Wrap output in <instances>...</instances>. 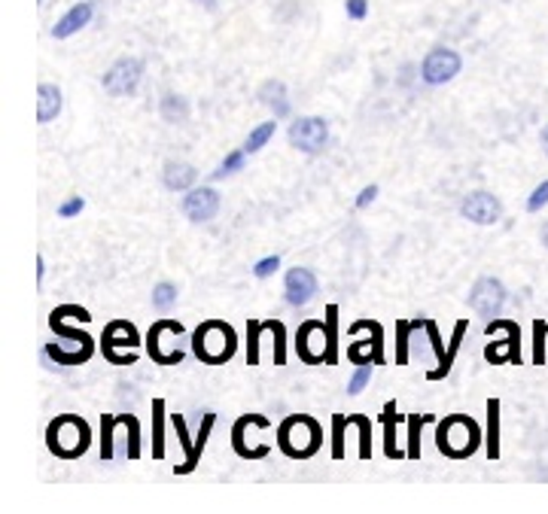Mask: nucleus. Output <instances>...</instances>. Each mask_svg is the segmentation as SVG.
<instances>
[{"mask_svg":"<svg viewBox=\"0 0 548 514\" xmlns=\"http://www.w3.org/2000/svg\"><path fill=\"white\" fill-rule=\"evenodd\" d=\"M324 445V427L308 414H289L278 427V447L289 460H311Z\"/></svg>","mask_w":548,"mask_h":514,"instance_id":"1","label":"nucleus"},{"mask_svg":"<svg viewBox=\"0 0 548 514\" xmlns=\"http://www.w3.org/2000/svg\"><path fill=\"white\" fill-rule=\"evenodd\" d=\"M192 353L207 365H223L238 353V335L235 329L223 320H205L192 332Z\"/></svg>","mask_w":548,"mask_h":514,"instance_id":"2","label":"nucleus"},{"mask_svg":"<svg viewBox=\"0 0 548 514\" xmlns=\"http://www.w3.org/2000/svg\"><path fill=\"white\" fill-rule=\"evenodd\" d=\"M88 445H92V429L77 414H59L46 427V447L61 460H79L88 451Z\"/></svg>","mask_w":548,"mask_h":514,"instance_id":"3","label":"nucleus"},{"mask_svg":"<svg viewBox=\"0 0 548 514\" xmlns=\"http://www.w3.org/2000/svg\"><path fill=\"white\" fill-rule=\"evenodd\" d=\"M481 427L466 414H451L436 423V447L451 460H466L479 451Z\"/></svg>","mask_w":548,"mask_h":514,"instance_id":"4","label":"nucleus"},{"mask_svg":"<svg viewBox=\"0 0 548 514\" xmlns=\"http://www.w3.org/2000/svg\"><path fill=\"white\" fill-rule=\"evenodd\" d=\"M137 347H141V335H137L134 323H128V320H113V323L104 326L101 353L113 365H132L137 359L132 350H137Z\"/></svg>","mask_w":548,"mask_h":514,"instance_id":"5","label":"nucleus"},{"mask_svg":"<svg viewBox=\"0 0 548 514\" xmlns=\"http://www.w3.org/2000/svg\"><path fill=\"white\" fill-rule=\"evenodd\" d=\"M289 147L305 152V156H320L329 143V122L324 116H299L289 122Z\"/></svg>","mask_w":548,"mask_h":514,"instance_id":"6","label":"nucleus"},{"mask_svg":"<svg viewBox=\"0 0 548 514\" xmlns=\"http://www.w3.org/2000/svg\"><path fill=\"white\" fill-rule=\"evenodd\" d=\"M141 79H143V61L125 55V59H116L110 64L107 74L101 77V86H104V92L113 95V98H128V95L137 92Z\"/></svg>","mask_w":548,"mask_h":514,"instance_id":"7","label":"nucleus"},{"mask_svg":"<svg viewBox=\"0 0 548 514\" xmlns=\"http://www.w3.org/2000/svg\"><path fill=\"white\" fill-rule=\"evenodd\" d=\"M463 70L461 52L448 50V46H433L421 61V79L426 86H445Z\"/></svg>","mask_w":548,"mask_h":514,"instance_id":"8","label":"nucleus"},{"mask_svg":"<svg viewBox=\"0 0 548 514\" xmlns=\"http://www.w3.org/2000/svg\"><path fill=\"white\" fill-rule=\"evenodd\" d=\"M506 299H509V293H506L503 280L497 277H479L470 289V308L485 320H494L503 314Z\"/></svg>","mask_w":548,"mask_h":514,"instance_id":"9","label":"nucleus"},{"mask_svg":"<svg viewBox=\"0 0 548 514\" xmlns=\"http://www.w3.org/2000/svg\"><path fill=\"white\" fill-rule=\"evenodd\" d=\"M461 216L475 226H497L503 220V201L488 189H475L461 201Z\"/></svg>","mask_w":548,"mask_h":514,"instance_id":"10","label":"nucleus"},{"mask_svg":"<svg viewBox=\"0 0 548 514\" xmlns=\"http://www.w3.org/2000/svg\"><path fill=\"white\" fill-rule=\"evenodd\" d=\"M497 329H503L506 338L503 341H494L485 347V359L490 365H499V363H518V341H521V329L518 323H512V320H488L485 326V335H494Z\"/></svg>","mask_w":548,"mask_h":514,"instance_id":"11","label":"nucleus"},{"mask_svg":"<svg viewBox=\"0 0 548 514\" xmlns=\"http://www.w3.org/2000/svg\"><path fill=\"white\" fill-rule=\"evenodd\" d=\"M296 353L305 365H326V323L324 320H305L296 332Z\"/></svg>","mask_w":548,"mask_h":514,"instance_id":"12","label":"nucleus"},{"mask_svg":"<svg viewBox=\"0 0 548 514\" xmlns=\"http://www.w3.org/2000/svg\"><path fill=\"white\" fill-rule=\"evenodd\" d=\"M220 204H223V198L214 186H192L180 201V211L189 222L205 226V222H211L214 216L220 213Z\"/></svg>","mask_w":548,"mask_h":514,"instance_id":"13","label":"nucleus"},{"mask_svg":"<svg viewBox=\"0 0 548 514\" xmlns=\"http://www.w3.org/2000/svg\"><path fill=\"white\" fill-rule=\"evenodd\" d=\"M360 332H369V341L366 344H351L348 356L353 365L360 363H372L375 365H384V329L381 323H375V320H357V323L351 326V335H360Z\"/></svg>","mask_w":548,"mask_h":514,"instance_id":"14","label":"nucleus"},{"mask_svg":"<svg viewBox=\"0 0 548 514\" xmlns=\"http://www.w3.org/2000/svg\"><path fill=\"white\" fill-rule=\"evenodd\" d=\"M320 293V284H317V275H314L311 268H302V265H296V268L287 271L284 277V299L289 308H305V304H311L317 299Z\"/></svg>","mask_w":548,"mask_h":514,"instance_id":"15","label":"nucleus"},{"mask_svg":"<svg viewBox=\"0 0 548 514\" xmlns=\"http://www.w3.org/2000/svg\"><path fill=\"white\" fill-rule=\"evenodd\" d=\"M183 335V323H177V320H156V323L150 326V332H147V353H150V359L156 365H174V359H171V353L165 350V344L168 338H180Z\"/></svg>","mask_w":548,"mask_h":514,"instance_id":"16","label":"nucleus"},{"mask_svg":"<svg viewBox=\"0 0 548 514\" xmlns=\"http://www.w3.org/2000/svg\"><path fill=\"white\" fill-rule=\"evenodd\" d=\"M256 98H260L262 107H269L274 119H287L293 113V104H289V95H287V86L280 83V79H265L260 86V92H256Z\"/></svg>","mask_w":548,"mask_h":514,"instance_id":"17","label":"nucleus"},{"mask_svg":"<svg viewBox=\"0 0 548 514\" xmlns=\"http://www.w3.org/2000/svg\"><path fill=\"white\" fill-rule=\"evenodd\" d=\"M92 15H95V6H92V4H86V0H83V4H74V6H70V10L64 13L61 19L52 25V37H55V40L74 37L77 31H83L88 22H92Z\"/></svg>","mask_w":548,"mask_h":514,"instance_id":"18","label":"nucleus"},{"mask_svg":"<svg viewBox=\"0 0 548 514\" xmlns=\"http://www.w3.org/2000/svg\"><path fill=\"white\" fill-rule=\"evenodd\" d=\"M196 180H198V171H196V165H189V162H177V158H171V162H165V167H162V186L168 192H189L196 186Z\"/></svg>","mask_w":548,"mask_h":514,"instance_id":"19","label":"nucleus"},{"mask_svg":"<svg viewBox=\"0 0 548 514\" xmlns=\"http://www.w3.org/2000/svg\"><path fill=\"white\" fill-rule=\"evenodd\" d=\"M61 107H64L61 88L55 83H40V88H37V122L46 125V122H52V119H59Z\"/></svg>","mask_w":548,"mask_h":514,"instance_id":"20","label":"nucleus"},{"mask_svg":"<svg viewBox=\"0 0 548 514\" xmlns=\"http://www.w3.org/2000/svg\"><path fill=\"white\" fill-rule=\"evenodd\" d=\"M402 420V414H397V401H387L381 411L384 423V456L387 460H408V451H399L397 445V423Z\"/></svg>","mask_w":548,"mask_h":514,"instance_id":"21","label":"nucleus"},{"mask_svg":"<svg viewBox=\"0 0 548 514\" xmlns=\"http://www.w3.org/2000/svg\"><path fill=\"white\" fill-rule=\"evenodd\" d=\"M214 423H216V414H214V411H205V414H201V423H198V432H196V447H192V456H187V463L174 465V475H189V472L198 469V456H201V451H205L207 438H211Z\"/></svg>","mask_w":548,"mask_h":514,"instance_id":"22","label":"nucleus"},{"mask_svg":"<svg viewBox=\"0 0 548 514\" xmlns=\"http://www.w3.org/2000/svg\"><path fill=\"white\" fill-rule=\"evenodd\" d=\"M466 329H470V323H466V320H461V323L454 326V335H451V341H448L445 356L439 359L436 368H430V372H426V377H430V381H442V377H448V372L454 368V359H457V353H461V344L466 338Z\"/></svg>","mask_w":548,"mask_h":514,"instance_id":"23","label":"nucleus"},{"mask_svg":"<svg viewBox=\"0 0 548 514\" xmlns=\"http://www.w3.org/2000/svg\"><path fill=\"white\" fill-rule=\"evenodd\" d=\"M189 101L183 98V95L177 92H165L162 98H159V116L165 119L168 125H187L189 122Z\"/></svg>","mask_w":548,"mask_h":514,"instance_id":"24","label":"nucleus"},{"mask_svg":"<svg viewBox=\"0 0 548 514\" xmlns=\"http://www.w3.org/2000/svg\"><path fill=\"white\" fill-rule=\"evenodd\" d=\"M79 347V344H77ZM92 353H95V344H86V347H79L77 353H64L59 344L55 341H50L43 347V356L46 359H52L55 365H61V368H70V365H83V363H88V359H92Z\"/></svg>","mask_w":548,"mask_h":514,"instance_id":"25","label":"nucleus"},{"mask_svg":"<svg viewBox=\"0 0 548 514\" xmlns=\"http://www.w3.org/2000/svg\"><path fill=\"white\" fill-rule=\"evenodd\" d=\"M165 456V399H152V460Z\"/></svg>","mask_w":548,"mask_h":514,"instance_id":"26","label":"nucleus"},{"mask_svg":"<svg viewBox=\"0 0 548 514\" xmlns=\"http://www.w3.org/2000/svg\"><path fill=\"white\" fill-rule=\"evenodd\" d=\"M326 365L338 363V304H329L326 308Z\"/></svg>","mask_w":548,"mask_h":514,"instance_id":"27","label":"nucleus"},{"mask_svg":"<svg viewBox=\"0 0 548 514\" xmlns=\"http://www.w3.org/2000/svg\"><path fill=\"white\" fill-rule=\"evenodd\" d=\"M433 420V414H408V460H421V429Z\"/></svg>","mask_w":548,"mask_h":514,"instance_id":"28","label":"nucleus"},{"mask_svg":"<svg viewBox=\"0 0 548 514\" xmlns=\"http://www.w3.org/2000/svg\"><path fill=\"white\" fill-rule=\"evenodd\" d=\"M488 456H499V399H488Z\"/></svg>","mask_w":548,"mask_h":514,"instance_id":"29","label":"nucleus"},{"mask_svg":"<svg viewBox=\"0 0 548 514\" xmlns=\"http://www.w3.org/2000/svg\"><path fill=\"white\" fill-rule=\"evenodd\" d=\"M262 335H265V320H247V365H260Z\"/></svg>","mask_w":548,"mask_h":514,"instance_id":"30","label":"nucleus"},{"mask_svg":"<svg viewBox=\"0 0 548 514\" xmlns=\"http://www.w3.org/2000/svg\"><path fill=\"white\" fill-rule=\"evenodd\" d=\"M348 423L360 429V460H372V420L366 414H348Z\"/></svg>","mask_w":548,"mask_h":514,"instance_id":"31","label":"nucleus"},{"mask_svg":"<svg viewBox=\"0 0 548 514\" xmlns=\"http://www.w3.org/2000/svg\"><path fill=\"white\" fill-rule=\"evenodd\" d=\"M274 131H278V122H262V125H256L253 131L247 134V140H244V152L247 156H253V152H260L262 147H269V140L274 138Z\"/></svg>","mask_w":548,"mask_h":514,"instance_id":"32","label":"nucleus"},{"mask_svg":"<svg viewBox=\"0 0 548 514\" xmlns=\"http://www.w3.org/2000/svg\"><path fill=\"white\" fill-rule=\"evenodd\" d=\"M177 295H180V293H177V286L168 284V280H162V284L152 286V308L165 314V311H171L177 304Z\"/></svg>","mask_w":548,"mask_h":514,"instance_id":"33","label":"nucleus"},{"mask_svg":"<svg viewBox=\"0 0 548 514\" xmlns=\"http://www.w3.org/2000/svg\"><path fill=\"white\" fill-rule=\"evenodd\" d=\"M415 323L411 320H397V365H408V344Z\"/></svg>","mask_w":548,"mask_h":514,"instance_id":"34","label":"nucleus"},{"mask_svg":"<svg viewBox=\"0 0 548 514\" xmlns=\"http://www.w3.org/2000/svg\"><path fill=\"white\" fill-rule=\"evenodd\" d=\"M244 158H247L244 147H241V149H232L229 156L223 158V165H220V167H216V171H214V180H223V176H232V174L244 171Z\"/></svg>","mask_w":548,"mask_h":514,"instance_id":"35","label":"nucleus"},{"mask_svg":"<svg viewBox=\"0 0 548 514\" xmlns=\"http://www.w3.org/2000/svg\"><path fill=\"white\" fill-rule=\"evenodd\" d=\"M348 427V414L333 417V460H344V429Z\"/></svg>","mask_w":548,"mask_h":514,"instance_id":"36","label":"nucleus"},{"mask_svg":"<svg viewBox=\"0 0 548 514\" xmlns=\"http://www.w3.org/2000/svg\"><path fill=\"white\" fill-rule=\"evenodd\" d=\"M50 329H52L55 335H61V338H68V341H74V344H95V341H92V335L79 332V329L64 326V320L52 317V314H50Z\"/></svg>","mask_w":548,"mask_h":514,"instance_id":"37","label":"nucleus"},{"mask_svg":"<svg viewBox=\"0 0 548 514\" xmlns=\"http://www.w3.org/2000/svg\"><path fill=\"white\" fill-rule=\"evenodd\" d=\"M372 368H375V363H360L357 365V372H353L351 381H348L351 396H360V392L369 387V381H372Z\"/></svg>","mask_w":548,"mask_h":514,"instance_id":"38","label":"nucleus"},{"mask_svg":"<svg viewBox=\"0 0 548 514\" xmlns=\"http://www.w3.org/2000/svg\"><path fill=\"white\" fill-rule=\"evenodd\" d=\"M421 323H424V332L430 335V347H433V353H436V359H442V356H445V344H442V335H439L436 320L421 317Z\"/></svg>","mask_w":548,"mask_h":514,"instance_id":"39","label":"nucleus"},{"mask_svg":"<svg viewBox=\"0 0 548 514\" xmlns=\"http://www.w3.org/2000/svg\"><path fill=\"white\" fill-rule=\"evenodd\" d=\"M545 335H548V323H534V365L545 363Z\"/></svg>","mask_w":548,"mask_h":514,"instance_id":"40","label":"nucleus"},{"mask_svg":"<svg viewBox=\"0 0 548 514\" xmlns=\"http://www.w3.org/2000/svg\"><path fill=\"white\" fill-rule=\"evenodd\" d=\"M83 211H86V198H79V195L64 198L61 204H59V216H61V220H74V216H79Z\"/></svg>","mask_w":548,"mask_h":514,"instance_id":"41","label":"nucleus"},{"mask_svg":"<svg viewBox=\"0 0 548 514\" xmlns=\"http://www.w3.org/2000/svg\"><path fill=\"white\" fill-rule=\"evenodd\" d=\"M171 423H174V429H177V438H180L183 451H187V456H192V447H196V438H189V432H187V417H183V414H174V417H171Z\"/></svg>","mask_w":548,"mask_h":514,"instance_id":"42","label":"nucleus"},{"mask_svg":"<svg viewBox=\"0 0 548 514\" xmlns=\"http://www.w3.org/2000/svg\"><path fill=\"white\" fill-rule=\"evenodd\" d=\"M548 204V180L545 183H539V186L530 192V198H527V211L530 213H539L543 207Z\"/></svg>","mask_w":548,"mask_h":514,"instance_id":"43","label":"nucleus"},{"mask_svg":"<svg viewBox=\"0 0 548 514\" xmlns=\"http://www.w3.org/2000/svg\"><path fill=\"white\" fill-rule=\"evenodd\" d=\"M278 268H280V256H265V259H260L253 265V277L265 280V277H271Z\"/></svg>","mask_w":548,"mask_h":514,"instance_id":"44","label":"nucleus"},{"mask_svg":"<svg viewBox=\"0 0 548 514\" xmlns=\"http://www.w3.org/2000/svg\"><path fill=\"white\" fill-rule=\"evenodd\" d=\"M344 13L353 22H362L369 15V0H344Z\"/></svg>","mask_w":548,"mask_h":514,"instance_id":"45","label":"nucleus"},{"mask_svg":"<svg viewBox=\"0 0 548 514\" xmlns=\"http://www.w3.org/2000/svg\"><path fill=\"white\" fill-rule=\"evenodd\" d=\"M378 192H381V189H378L375 183H372V186H366V189H362L360 195H357V201H353V204H357V211H366L369 204H375Z\"/></svg>","mask_w":548,"mask_h":514,"instance_id":"46","label":"nucleus"},{"mask_svg":"<svg viewBox=\"0 0 548 514\" xmlns=\"http://www.w3.org/2000/svg\"><path fill=\"white\" fill-rule=\"evenodd\" d=\"M43 275H46V259L37 256V284H43Z\"/></svg>","mask_w":548,"mask_h":514,"instance_id":"47","label":"nucleus"},{"mask_svg":"<svg viewBox=\"0 0 548 514\" xmlns=\"http://www.w3.org/2000/svg\"><path fill=\"white\" fill-rule=\"evenodd\" d=\"M539 140H543V149H545V156H548V125L543 128V134H539Z\"/></svg>","mask_w":548,"mask_h":514,"instance_id":"48","label":"nucleus"},{"mask_svg":"<svg viewBox=\"0 0 548 514\" xmlns=\"http://www.w3.org/2000/svg\"><path fill=\"white\" fill-rule=\"evenodd\" d=\"M196 4H201L205 10H216V0H196Z\"/></svg>","mask_w":548,"mask_h":514,"instance_id":"49","label":"nucleus"},{"mask_svg":"<svg viewBox=\"0 0 548 514\" xmlns=\"http://www.w3.org/2000/svg\"><path fill=\"white\" fill-rule=\"evenodd\" d=\"M539 238H543V244H545V250H548V222L543 226V231H539Z\"/></svg>","mask_w":548,"mask_h":514,"instance_id":"50","label":"nucleus"}]
</instances>
